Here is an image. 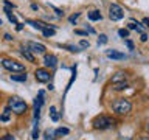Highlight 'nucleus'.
<instances>
[{"mask_svg":"<svg viewBox=\"0 0 149 140\" xmlns=\"http://www.w3.org/2000/svg\"><path fill=\"white\" fill-rule=\"evenodd\" d=\"M8 107H9V111L14 112L16 115H22V114H25L26 109H28V106H26V103L22 100V98H19V97H11L8 100Z\"/></svg>","mask_w":149,"mask_h":140,"instance_id":"3","label":"nucleus"},{"mask_svg":"<svg viewBox=\"0 0 149 140\" xmlns=\"http://www.w3.org/2000/svg\"><path fill=\"white\" fill-rule=\"evenodd\" d=\"M118 34H120V37H127V36H129V30L121 28V30H118Z\"/></svg>","mask_w":149,"mask_h":140,"instance_id":"26","label":"nucleus"},{"mask_svg":"<svg viewBox=\"0 0 149 140\" xmlns=\"http://www.w3.org/2000/svg\"><path fill=\"white\" fill-rule=\"evenodd\" d=\"M78 47L82 50V48H88V47H90V44H88V41H81V42H79V45H78Z\"/></svg>","mask_w":149,"mask_h":140,"instance_id":"27","label":"nucleus"},{"mask_svg":"<svg viewBox=\"0 0 149 140\" xmlns=\"http://www.w3.org/2000/svg\"><path fill=\"white\" fill-rule=\"evenodd\" d=\"M50 8L53 9V11L56 13V16H59V17H62L64 16V13H62V9H59V8H56V6H53V5H50Z\"/></svg>","mask_w":149,"mask_h":140,"instance_id":"25","label":"nucleus"},{"mask_svg":"<svg viewBox=\"0 0 149 140\" xmlns=\"http://www.w3.org/2000/svg\"><path fill=\"white\" fill-rule=\"evenodd\" d=\"M58 65V58L54 55H44V67L45 69H54Z\"/></svg>","mask_w":149,"mask_h":140,"instance_id":"8","label":"nucleus"},{"mask_svg":"<svg viewBox=\"0 0 149 140\" xmlns=\"http://www.w3.org/2000/svg\"><path fill=\"white\" fill-rule=\"evenodd\" d=\"M16 25H17V27H16V30H17V31H20L22 28H23V25H22V23H16Z\"/></svg>","mask_w":149,"mask_h":140,"instance_id":"37","label":"nucleus"},{"mask_svg":"<svg viewBox=\"0 0 149 140\" xmlns=\"http://www.w3.org/2000/svg\"><path fill=\"white\" fill-rule=\"evenodd\" d=\"M11 79H13V81H17V83H25L26 81V79H28V76H26V75L25 73H20V75H11Z\"/></svg>","mask_w":149,"mask_h":140,"instance_id":"16","label":"nucleus"},{"mask_svg":"<svg viewBox=\"0 0 149 140\" xmlns=\"http://www.w3.org/2000/svg\"><path fill=\"white\" fill-rule=\"evenodd\" d=\"M33 140L39 139V121H34V128H33V134H31Z\"/></svg>","mask_w":149,"mask_h":140,"instance_id":"20","label":"nucleus"},{"mask_svg":"<svg viewBox=\"0 0 149 140\" xmlns=\"http://www.w3.org/2000/svg\"><path fill=\"white\" fill-rule=\"evenodd\" d=\"M79 16H81V13H76V14H73V16H70V17H68V22H70V23H76V20H78Z\"/></svg>","mask_w":149,"mask_h":140,"instance_id":"24","label":"nucleus"},{"mask_svg":"<svg viewBox=\"0 0 149 140\" xmlns=\"http://www.w3.org/2000/svg\"><path fill=\"white\" fill-rule=\"evenodd\" d=\"M34 78H36L37 83H48L50 78H51V75L48 72V69L42 67V69H37L34 72Z\"/></svg>","mask_w":149,"mask_h":140,"instance_id":"7","label":"nucleus"},{"mask_svg":"<svg viewBox=\"0 0 149 140\" xmlns=\"http://www.w3.org/2000/svg\"><path fill=\"white\" fill-rule=\"evenodd\" d=\"M50 118L53 121H59V115H58V111H56L54 106H50Z\"/></svg>","mask_w":149,"mask_h":140,"instance_id":"19","label":"nucleus"},{"mask_svg":"<svg viewBox=\"0 0 149 140\" xmlns=\"http://www.w3.org/2000/svg\"><path fill=\"white\" fill-rule=\"evenodd\" d=\"M126 45L129 47L130 50H134V44H132V41H129V39H126Z\"/></svg>","mask_w":149,"mask_h":140,"instance_id":"32","label":"nucleus"},{"mask_svg":"<svg viewBox=\"0 0 149 140\" xmlns=\"http://www.w3.org/2000/svg\"><path fill=\"white\" fill-rule=\"evenodd\" d=\"M20 53H22V56H23V58H25V59L28 61V62H36L34 55H33L31 51L26 48V47H22V48H20Z\"/></svg>","mask_w":149,"mask_h":140,"instance_id":"9","label":"nucleus"},{"mask_svg":"<svg viewBox=\"0 0 149 140\" xmlns=\"http://www.w3.org/2000/svg\"><path fill=\"white\" fill-rule=\"evenodd\" d=\"M106 55H107V58H110V59H118V61L126 58L124 53H120V51H116V50H107Z\"/></svg>","mask_w":149,"mask_h":140,"instance_id":"10","label":"nucleus"},{"mask_svg":"<svg viewBox=\"0 0 149 140\" xmlns=\"http://www.w3.org/2000/svg\"><path fill=\"white\" fill-rule=\"evenodd\" d=\"M64 48H67L68 51H72V53H79L81 48H79L78 45H64Z\"/></svg>","mask_w":149,"mask_h":140,"instance_id":"23","label":"nucleus"},{"mask_svg":"<svg viewBox=\"0 0 149 140\" xmlns=\"http://www.w3.org/2000/svg\"><path fill=\"white\" fill-rule=\"evenodd\" d=\"M88 19H90L92 22H96V20H101L102 16H101V13L98 11V9H95V11H90V13H88Z\"/></svg>","mask_w":149,"mask_h":140,"instance_id":"15","label":"nucleus"},{"mask_svg":"<svg viewBox=\"0 0 149 140\" xmlns=\"http://www.w3.org/2000/svg\"><path fill=\"white\" fill-rule=\"evenodd\" d=\"M137 28V22L135 20H130L129 23H127V30H135Z\"/></svg>","mask_w":149,"mask_h":140,"instance_id":"30","label":"nucleus"},{"mask_svg":"<svg viewBox=\"0 0 149 140\" xmlns=\"http://www.w3.org/2000/svg\"><path fill=\"white\" fill-rule=\"evenodd\" d=\"M140 140H149L148 137H140Z\"/></svg>","mask_w":149,"mask_h":140,"instance_id":"39","label":"nucleus"},{"mask_svg":"<svg viewBox=\"0 0 149 140\" xmlns=\"http://www.w3.org/2000/svg\"><path fill=\"white\" fill-rule=\"evenodd\" d=\"M126 87H127V83H126V81H121V83H115L113 84V90H116V92L124 90Z\"/></svg>","mask_w":149,"mask_h":140,"instance_id":"22","label":"nucleus"},{"mask_svg":"<svg viewBox=\"0 0 149 140\" xmlns=\"http://www.w3.org/2000/svg\"><path fill=\"white\" fill-rule=\"evenodd\" d=\"M109 17H110V20H121V19L124 17V9L120 6L118 3H112L110 6H109Z\"/></svg>","mask_w":149,"mask_h":140,"instance_id":"5","label":"nucleus"},{"mask_svg":"<svg viewBox=\"0 0 149 140\" xmlns=\"http://www.w3.org/2000/svg\"><path fill=\"white\" fill-rule=\"evenodd\" d=\"M5 39H6V41H13V36L9 34V33H6V34H5Z\"/></svg>","mask_w":149,"mask_h":140,"instance_id":"35","label":"nucleus"},{"mask_svg":"<svg viewBox=\"0 0 149 140\" xmlns=\"http://www.w3.org/2000/svg\"><path fill=\"white\" fill-rule=\"evenodd\" d=\"M26 48L31 51L33 55H45V45L44 44H39V42H33V41H28L26 42Z\"/></svg>","mask_w":149,"mask_h":140,"instance_id":"6","label":"nucleus"},{"mask_svg":"<svg viewBox=\"0 0 149 140\" xmlns=\"http://www.w3.org/2000/svg\"><path fill=\"white\" fill-rule=\"evenodd\" d=\"M0 140H13V135H11V134H6V135H3Z\"/></svg>","mask_w":149,"mask_h":140,"instance_id":"33","label":"nucleus"},{"mask_svg":"<svg viewBox=\"0 0 149 140\" xmlns=\"http://www.w3.org/2000/svg\"><path fill=\"white\" fill-rule=\"evenodd\" d=\"M53 132L54 131H45V140H53Z\"/></svg>","mask_w":149,"mask_h":140,"instance_id":"29","label":"nucleus"},{"mask_svg":"<svg viewBox=\"0 0 149 140\" xmlns=\"http://www.w3.org/2000/svg\"><path fill=\"white\" fill-rule=\"evenodd\" d=\"M9 118H11V111H9V107H6V109H5V112H3L2 115H0V123L9 121Z\"/></svg>","mask_w":149,"mask_h":140,"instance_id":"17","label":"nucleus"},{"mask_svg":"<svg viewBox=\"0 0 149 140\" xmlns=\"http://www.w3.org/2000/svg\"><path fill=\"white\" fill-rule=\"evenodd\" d=\"M0 64L3 65V69H6L8 72H13V73H25V65L17 62V61H13V59H2Z\"/></svg>","mask_w":149,"mask_h":140,"instance_id":"4","label":"nucleus"},{"mask_svg":"<svg viewBox=\"0 0 149 140\" xmlns=\"http://www.w3.org/2000/svg\"><path fill=\"white\" fill-rule=\"evenodd\" d=\"M106 42H107V36L100 34V37H98V44H106Z\"/></svg>","mask_w":149,"mask_h":140,"instance_id":"28","label":"nucleus"},{"mask_svg":"<svg viewBox=\"0 0 149 140\" xmlns=\"http://www.w3.org/2000/svg\"><path fill=\"white\" fill-rule=\"evenodd\" d=\"M5 13H6V16H8V19H9V22H11V23H14V25H16V23H19V22H17V17L11 13V9L5 8Z\"/></svg>","mask_w":149,"mask_h":140,"instance_id":"21","label":"nucleus"},{"mask_svg":"<svg viewBox=\"0 0 149 140\" xmlns=\"http://www.w3.org/2000/svg\"><path fill=\"white\" fill-rule=\"evenodd\" d=\"M92 125H93V128H95V129L104 131V129L113 128V126L116 125V121H115V118H112V117H109V115H98V117L93 118Z\"/></svg>","mask_w":149,"mask_h":140,"instance_id":"1","label":"nucleus"},{"mask_svg":"<svg viewBox=\"0 0 149 140\" xmlns=\"http://www.w3.org/2000/svg\"><path fill=\"white\" fill-rule=\"evenodd\" d=\"M31 9H34V11H37V9H39V6H37L36 3H33V5H31Z\"/></svg>","mask_w":149,"mask_h":140,"instance_id":"38","label":"nucleus"},{"mask_svg":"<svg viewBox=\"0 0 149 140\" xmlns=\"http://www.w3.org/2000/svg\"><path fill=\"white\" fill-rule=\"evenodd\" d=\"M53 134L56 135V137H62V135H67V134H70V129H68V128H58V129H56Z\"/></svg>","mask_w":149,"mask_h":140,"instance_id":"18","label":"nucleus"},{"mask_svg":"<svg viewBox=\"0 0 149 140\" xmlns=\"http://www.w3.org/2000/svg\"><path fill=\"white\" fill-rule=\"evenodd\" d=\"M26 23H28V25H31L33 28H36V30H39V31H42V28L47 27V23L39 22V20H26Z\"/></svg>","mask_w":149,"mask_h":140,"instance_id":"14","label":"nucleus"},{"mask_svg":"<svg viewBox=\"0 0 149 140\" xmlns=\"http://www.w3.org/2000/svg\"><path fill=\"white\" fill-rule=\"evenodd\" d=\"M148 23H149V19H148V17H144V19H143V25H144V27H148Z\"/></svg>","mask_w":149,"mask_h":140,"instance_id":"36","label":"nucleus"},{"mask_svg":"<svg viewBox=\"0 0 149 140\" xmlns=\"http://www.w3.org/2000/svg\"><path fill=\"white\" fill-rule=\"evenodd\" d=\"M44 90H39V93H37L36 100H34V109H40L42 104H44Z\"/></svg>","mask_w":149,"mask_h":140,"instance_id":"11","label":"nucleus"},{"mask_svg":"<svg viewBox=\"0 0 149 140\" xmlns=\"http://www.w3.org/2000/svg\"><path fill=\"white\" fill-rule=\"evenodd\" d=\"M112 111L115 112L116 115H127L130 111H132V103L126 98H118L112 103Z\"/></svg>","mask_w":149,"mask_h":140,"instance_id":"2","label":"nucleus"},{"mask_svg":"<svg viewBox=\"0 0 149 140\" xmlns=\"http://www.w3.org/2000/svg\"><path fill=\"white\" fill-rule=\"evenodd\" d=\"M112 84H115V83H121V81H126V73L124 72H116L113 76H112Z\"/></svg>","mask_w":149,"mask_h":140,"instance_id":"13","label":"nucleus"},{"mask_svg":"<svg viewBox=\"0 0 149 140\" xmlns=\"http://www.w3.org/2000/svg\"><path fill=\"white\" fill-rule=\"evenodd\" d=\"M140 39H141V42H146L148 41V34L146 33H141V37H140Z\"/></svg>","mask_w":149,"mask_h":140,"instance_id":"34","label":"nucleus"},{"mask_svg":"<svg viewBox=\"0 0 149 140\" xmlns=\"http://www.w3.org/2000/svg\"><path fill=\"white\" fill-rule=\"evenodd\" d=\"M54 33H56V28L53 25H47L45 28H42V34L45 37H53Z\"/></svg>","mask_w":149,"mask_h":140,"instance_id":"12","label":"nucleus"},{"mask_svg":"<svg viewBox=\"0 0 149 140\" xmlns=\"http://www.w3.org/2000/svg\"><path fill=\"white\" fill-rule=\"evenodd\" d=\"M74 33L79 36H87V31H84V30H74Z\"/></svg>","mask_w":149,"mask_h":140,"instance_id":"31","label":"nucleus"}]
</instances>
